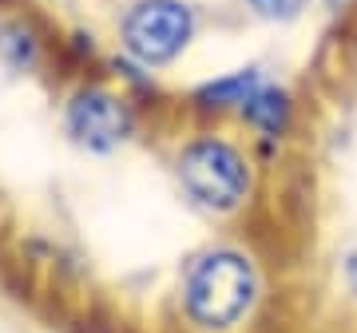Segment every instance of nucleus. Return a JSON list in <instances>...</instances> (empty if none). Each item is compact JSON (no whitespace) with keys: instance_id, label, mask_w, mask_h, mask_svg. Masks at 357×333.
<instances>
[{"instance_id":"423d86ee","label":"nucleus","mask_w":357,"mask_h":333,"mask_svg":"<svg viewBox=\"0 0 357 333\" xmlns=\"http://www.w3.org/2000/svg\"><path fill=\"white\" fill-rule=\"evenodd\" d=\"M262 84H266V79L258 76V68H243V72H234V76L203 84V88L195 91V100L203 103V107H238V111H243L246 100H250Z\"/></svg>"},{"instance_id":"f257e3e1","label":"nucleus","mask_w":357,"mask_h":333,"mask_svg":"<svg viewBox=\"0 0 357 333\" xmlns=\"http://www.w3.org/2000/svg\"><path fill=\"white\" fill-rule=\"evenodd\" d=\"M258 297L255 262L243 250H206L183 278V309L199 330H230Z\"/></svg>"},{"instance_id":"0eeeda50","label":"nucleus","mask_w":357,"mask_h":333,"mask_svg":"<svg viewBox=\"0 0 357 333\" xmlns=\"http://www.w3.org/2000/svg\"><path fill=\"white\" fill-rule=\"evenodd\" d=\"M310 0H250V8L266 20H294V16L306 8Z\"/></svg>"},{"instance_id":"6e6552de","label":"nucleus","mask_w":357,"mask_h":333,"mask_svg":"<svg viewBox=\"0 0 357 333\" xmlns=\"http://www.w3.org/2000/svg\"><path fill=\"white\" fill-rule=\"evenodd\" d=\"M342 274H345V286H349V294L357 297V250H349V254H345Z\"/></svg>"},{"instance_id":"20e7f679","label":"nucleus","mask_w":357,"mask_h":333,"mask_svg":"<svg viewBox=\"0 0 357 333\" xmlns=\"http://www.w3.org/2000/svg\"><path fill=\"white\" fill-rule=\"evenodd\" d=\"M68 131L91 151H112L131 135V111L107 91H79L68 107Z\"/></svg>"},{"instance_id":"39448f33","label":"nucleus","mask_w":357,"mask_h":333,"mask_svg":"<svg viewBox=\"0 0 357 333\" xmlns=\"http://www.w3.org/2000/svg\"><path fill=\"white\" fill-rule=\"evenodd\" d=\"M243 119L258 135H266V139H278L282 131L290 127V95L274 84H262V88L246 100L243 107Z\"/></svg>"},{"instance_id":"7ed1b4c3","label":"nucleus","mask_w":357,"mask_h":333,"mask_svg":"<svg viewBox=\"0 0 357 333\" xmlns=\"http://www.w3.org/2000/svg\"><path fill=\"white\" fill-rule=\"evenodd\" d=\"M195 36V13L178 0H139L123 20V44L139 64H171Z\"/></svg>"},{"instance_id":"f03ea898","label":"nucleus","mask_w":357,"mask_h":333,"mask_svg":"<svg viewBox=\"0 0 357 333\" xmlns=\"http://www.w3.org/2000/svg\"><path fill=\"white\" fill-rule=\"evenodd\" d=\"M175 171L183 191L203 210H215V215L238 210L250 194V163L234 143L215 139V135L187 143L175 159Z\"/></svg>"}]
</instances>
